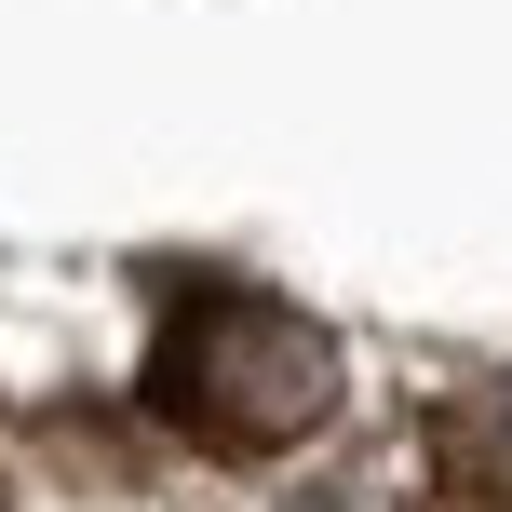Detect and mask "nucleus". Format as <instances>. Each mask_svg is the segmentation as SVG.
<instances>
[{
  "instance_id": "obj_2",
  "label": "nucleus",
  "mask_w": 512,
  "mask_h": 512,
  "mask_svg": "<svg viewBox=\"0 0 512 512\" xmlns=\"http://www.w3.org/2000/svg\"><path fill=\"white\" fill-rule=\"evenodd\" d=\"M432 499L445 512H512V378L472 391V405L432 432Z\"/></svg>"
},
{
  "instance_id": "obj_3",
  "label": "nucleus",
  "mask_w": 512,
  "mask_h": 512,
  "mask_svg": "<svg viewBox=\"0 0 512 512\" xmlns=\"http://www.w3.org/2000/svg\"><path fill=\"white\" fill-rule=\"evenodd\" d=\"M297 512H378V472H337V486H310Z\"/></svg>"
},
{
  "instance_id": "obj_1",
  "label": "nucleus",
  "mask_w": 512,
  "mask_h": 512,
  "mask_svg": "<svg viewBox=\"0 0 512 512\" xmlns=\"http://www.w3.org/2000/svg\"><path fill=\"white\" fill-rule=\"evenodd\" d=\"M324 405H337V337L283 297H243V283L189 297L149 351V418L216 459H283L324 432Z\"/></svg>"
}]
</instances>
